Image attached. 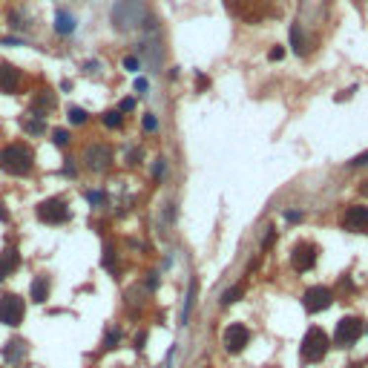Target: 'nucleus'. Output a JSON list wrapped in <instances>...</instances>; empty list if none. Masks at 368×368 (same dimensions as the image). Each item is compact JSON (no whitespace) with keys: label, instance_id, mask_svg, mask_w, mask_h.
Masks as SVG:
<instances>
[{"label":"nucleus","instance_id":"1","mask_svg":"<svg viewBox=\"0 0 368 368\" xmlns=\"http://www.w3.org/2000/svg\"><path fill=\"white\" fill-rule=\"evenodd\" d=\"M112 23L121 32H133L138 26L150 29V9L144 0H118L112 9Z\"/></svg>","mask_w":368,"mask_h":368},{"label":"nucleus","instance_id":"2","mask_svg":"<svg viewBox=\"0 0 368 368\" xmlns=\"http://www.w3.org/2000/svg\"><path fill=\"white\" fill-rule=\"evenodd\" d=\"M35 167V155L26 144H6L0 150V170L9 176H29Z\"/></svg>","mask_w":368,"mask_h":368},{"label":"nucleus","instance_id":"3","mask_svg":"<svg viewBox=\"0 0 368 368\" xmlns=\"http://www.w3.org/2000/svg\"><path fill=\"white\" fill-rule=\"evenodd\" d=\"M328 348H331V339H328V334L322 331V328H311L308 334H305V339H302V363H322L325 360V354H328Z\"/></svg>","mask_w":368,"mask_h":368},{"label":"nucleus","instance_id":"4","mask_svg":"<svg viewBox=\"0 0 368 368\" xmlns=\"http://www.w3.org/2000/svg\"><path fill=\"white\" fill-rule=\"evenodd\" d=\"M363 331H366V325H363V319H360V317H342L339 322H336L334 345L348 348V345H354V342L363 336Z\"/></svg>","mask_w":368,"mask_h":368},{"label":"nucleus","instance_id":"5","mask_svg":"<svg viewBox=\"0 0 368 368\" xmlns=\"http://www.w3.org/2000/svg\"><path fill=\"white\" fill-rule=\"evenodd\" d=\"M37 219L43 221V224H64V221H69V204L67 199H46L37 204Z\"/></svg>","mask_w":368,"mask_h":368},{"label":"nucleus","instance_id":"6","mask_svg":"<svg viewBox=\"0 0 368 368\" xmlns=\"http://www.w3.org/2000/svg\"><path fill=\"white\" fill-rule=\"evenodd\" d=\"M26 317V305L17 294H3L0 296V325H12L17 328Z\"/></svg>","mask_w":368,"mask_h":368},{"label":"nucleus","instance_id":"7","mask_svg":"<svg viewBox=\"0 0 368 368\" xmlns=\"http://www.w3.org/2000/svg\"><path fill=\"white\" fill-rule=\"evenodd\" d=\"M331 302H334V294H331V288H325V285H314V288H308V291L302 294V305H305V311H311V314L325 311Z\"/></svg>","mask_w":368,"mask_h":368},{"label":"nucleus","instance_id":"8","mask_svg":"<svg viewBox=\"0 0 368 368\" xmlns=\"http://www.w3.org/2000/svg\"><path fill=\"white\" fill-rule=\"evenodd\" d=\"M221 342H224V351H227V354H239V351L248 348V342H251V331H248L242 322H233V325L224 328Z\"/></svg>","mask_w":368,"mask_h":368},{"label":"nucleus","instance_id":"9","mask_svg":"<svg viewBox=\"0 0 368 368\" xmlns=\"http://www.w3.org/2000/svg\"><path fill=\"white\" fill-rule=\"evenodd\" d=\"M314 265H317V245H311V242L294 245V251H291V268L296 270V273H305Z\"/></svg>","mask_w":368,"mask_h":368},{"label":"nucleus","instance_id":"10","mask_svg":"<svg viewBox=\"0 0 368 368\" xmlns=\"http://www.w3.org/2000/svg\"><path fill=\"white\" fill-rule=\"evenodd\" d=\"M110 161H112V152L104 144H92V147L84 150V167L92 170V173H104V170L110 167Z\"/></svg>","mask_w":368,"mask_h":368},{"label":"nucleus","instance_id":"11","mask_svg":"<svg viewBox=\"0 0 368 368\" xmlns=\"http://www.w3.org/2000/svg\"><path fill=\"white\" fill-rule=\"evenodd\" d=\"M342 227L351 233H368V207L363 204H351L342 216Z\"/></svg>","mask_w":368,"mask_h":368},{"label":"nucleus","instance_id":"12","mask_svg":"<svg viewBox=\"0 0 368 368\" xmlns=\"http://www.w3.org/2000/svg\"><path fill=\"white\" fill-rule=\"evenodd\" d=\"M20 84V69L12 67V64H0V92L12 95Z\"/></svg>","mask_w":368,"mask_h":368},{"label":"nucleus","instance_id":"13","mask_svg":"<svg viewBox=\"0 0 368 368\" xmlns=\"http://www.w3.org/2000/svg\"><path fill=\"white\" fill-rule=\"evenodd\" d=\"M49 276L46 273H40V276H35L32 285H29V296H32V302H37V305H43V302L49 299Z\"/></svg>","mask_w":368,"mask_h":368},{"label":"nucleus","instance_id":"14","mask_svg":"<svg viewBox=\"0 0 368 368\" xmlns=\"http://www.w3.org/2000/svg\"><path fill=\"white\" fill-rule=\"evenodd\" d=\"M308 46H311V40H305V35H302V23H299V20L291 23V49H294V55L305 58V55H308Z\"/></svg>","mask_w":368,"mask_h":368},{"label":"nucleus","instance_id":"15","mask_svg":"<svg viewBox=\"0 0 368 368\" xmlns=\"http://www.w3.org/2000/svg\"><path fill=\"white\" fill-rule=\"evenodd\" d=\"M23 357H26V342H23V339H12V342L3 345V360H6V363L17 366Z\"/></svg>","mask_w":368,"mask_h":368},{"label":"nucleus","instance_id":"16","mask_svg":"<svg viewBox=\"0 0 368 368\" xmlns=\"http://www.w3.org/2000/svg\"><path fill=\"white\" fill-rule=\"evenodd\" d=\"M55 32L58 35H72L75 32V17L69 15L67 9H58V12H55Z\"/></svg>","mask_w":368,"mask_h":368},{"label":"nucleus","instance_id":"17","mask_svg":"<svg viewBox=\"0 0 368 368\" xmlns=\"http://www.w3.org/2000/svg\"><path fill=\"white\" fill-rule=\"evenodd\" d=\"M20 124H23V130H26L29 135H40L43 130H46V121H43V115H40V112H35V110L26 118H20Z\"/></svg>","mask_w":368,"mask_h":368},{"label":"nucleus","instance_id":"18","mask_svg":"<svg viewBox=\"0 0 368 368\" xmlns=\"http://www.w3.org/2000/svg\"><path fill=\"white\" fill-rule=\"evenodd\" d=\"M52 107H55V95H52L49 89H43V92L35 98V112H40V115H43V112H46V110H52Z\"/></svg>","mask_w":368,"mask_h":368},{"label":"nucleus","instance_id":"19","mask_svg":"<svg viewBox=\"0 0 368 368\" xmlns=\"http://www.w3.org/2000/svg\"><path fill=\"white\" fill-rule=\"evenodd\" d=\"M104 121V127H110V130H118L121 124H124V112H118V110H110V112H104L101 115Z\"/></svg>","mask_w":368,"mask_h":368},{"label":"nucleus","instance_id":"20","mask_svg":"<svg viewBox=\"0 0 368 368\" xmlns=\"http://www.w3.org/2000/svg\"><path fill=\"white\" fill-rule=\"evenodd\" d=\"M193 299H196V282H190V291L184 296V311H182V322L190 319V311H193Z\"/></svg>","mask_w":368,"mask_h":368},{"label":"nucleus","instance_id":"21","mask_svg":"<svg viewBox=\"0 0 368 368\" xmlns=\"http://www.w3.org/2000/svg\"><path fill=\"white\" fill-rule=\"evenodd\" d=\"M86 118H89L86 110H81V107H69V121H72V124H86Z\"/></svg>","mask_w":368,"mask_h":368},{"label":"nucleus","instance_id":"22","mask_svg":"<svg viewBox=\"0 0 368 368\" xmlns=\"http://www.w3.org/2000/svg\"><path fill=\"white\" fill-rule=\"evenodd\" d=\"M52 144H55V147H67V144H69V133H67V130H55V133H52Z\"/></svg>","mask_w":368,"mask_h":368},{"label":"nucleus","instance_id":"23","mask_svg":"<svg viewBox=\"0 0 368 368\" xmlns=\"http://www.w3.org/2000/svg\"><path fill=\"white\" fill-rule=\"evenodd\" d=\"M239 296H242V285H236V288H230V291H227V294L221 296V305H233V302L239 299Z\"/></svg>","mask_w":368,"mask_h":368},{"label":"nucleus","instance_id":"24","mask_svg":"<svg viewBox=\"0 0 368 368\" xmlns=\"http://www.w3.org/2000/svg\"><path fill=\"white\" fill-rule=\"evenodd\" d=\"M118 339H121V328H110V334H107V339H104V345H107V348H115Z\"/></svg>","mask_w":368,"mask_h":368},{"label":"nucleus","instance_id":"25","mask_svg":"<svg viewBox=\"0 0 368 368\" xmlns=\"http://www.w3.org/2000/svg\"><path fill=\"white\" fill-rule=\"evenodd\" d=\"M121 67L127 69V72H138V69H141V64H138V58H135V55H130V58H124V61H121Z\"/></svg>","mask_w":368,"mask_h":368},{"label":"nucleus","instance_id":"26","mask_svg":"<svg viewBox=\"0 0 368 368\" xmlns=\"http://www.w3.org/2000/svg\"><path fill=\"white\" fill-rule=\"evenodd\" d=\"M348 167H368V150L360 152V155H354L351 161H348Z\"/></svg>","mask_w":368,"mask_h":368},{"label":"nucleus","instance_id":"27","mask_svg":"<svg viewBox=\"0 0 368 368\" xmlns=\"http://www.w3.org/2000/svg\"><path fill=\"white\" fill-rule=\"evenodd\" d=\"M141 124H144V130H147V133H152V130H158V121H155V115H152V112H147Z\"/></svg>","mask_w":368,"mask_h":368},{"label":"nucleus","instance_id":"28","mask_svg":"<svg viewBox=\"0 0 368 368\" xmlns=\"http://www.w3.org/2000/svg\"><path fill=\"white\" fill-rule=\"evenodd\" d=\"M101 262H104V265H107V268L112 270V262H115V251H112V248H110V245H107V251H104V259H101Z\"/></svg>","mask_w":368,"mask_h":368},{"label":"nucleus","instance_id":"29","mask_svg":"<svg viewBox=\"0 0 368 368\" xmlns=\"http://www.w3.org/2000/svg\"><path fill=\"white\" fill-rule=\"evenodd\" d=\"M130 110H135V98H124L118 104V112H130Z\"/></svg>","mask_w":368,"mask_h":368},{"label":"nucleus","instance_id":"30","mask_svg":"<svg viewBox=\"0 0 368 368\" xmlns=\"http://www.w3.org/2000/svg\"><path fill=\"white\" fill-rule=\"evenodd\" d=\"M9 273H12V268H9V262L3 259V253H0V282H3V279H6Z\"/></svg>","mask_w":368,"mask_h":368},{"label":"nucleus","instance_id":"31","mask_svg":"<svg viewBox=\"0 0 368 368\" xmlns=\"http://www.w3.org/2000/svg\"><path fill=\"white\" fill-rule=\"evenodd\" d=\"M161 173H164V158H158L155 167H152V176H155V179H161Z\"/></svg>","mask_w":368,"mask_h":368},{"label":"nucleus","instance_id":"32","mask_svg":"<svg viewBox=\"0 0 368 368\" xmlns=\"http://www.w3.org/2000/svg\"><path fill=\"white\" fill-rule=\"evenodd\" d=\"M282 58H285V49H282V46L270 49V61H282Z\"/></svg>","mask_w":368,"mask_h":368},{"label":"nucleus","instance_id":"33","mask_svg":"<svg viewBox=\"0 0 368 368\" xmlns=\"http://www.w3.org/2000/svg\"><path fill=\"white\" fill-rule=\"evenodd\" d=\"M89 201H92V204H104V193H95V190H92V193H89Z\"/></svg>","mask_w":368,"mask_h":368},{"label":"nucleus","instance_id":"34","mask_svg":"<svg viewBox=\"0 0 368 368\" xmlns=\"http://www.w3.org/2000/svg\"><path fill=\"white\" fill-rule=\"evenodd\" d=\"M147 78H138V81H135V92H144V89H147Z\"/></svg>","mask_w":368,"mask_h":368},{"label":"nucleus","instance_id":"35","mask_svg":"<svg viewBox=\"0 0 368 368\" xmlns=\"http://www.w3.org/2000/svg\"><path fill=\"white\" fill-rule=\"evenodd\" d=\"M285 219H288V221H299L302 213H299V210H291V213H285Z\"/></svg>","mask_w":368,"mask_h":368},{"label":"nucleus","instance_id":"36","mask_svg":"<svg viewBox=\"0 0 368 368\" xmlns=\"http://www.w3.org/2000/svg\"><path fill=\"white\" fill-rule=\"evenodd\" d=\"M273 239H276V233H273V230H270V233L265 236V242H262V248H270V245H273Z\"/></svg>","mask_w":368,"mask_h":368},{"label":"nucleus","instance_id":"37","mask_svg":"<svg viewBox=\"0 0 368 368\" xmlns=\"http://www.w3.org/2000/svg\"><path fill=\"white\" fill-rule=\"evenodd\" d=\"M3 46H20V37H6Z\"/></svg>","mask_w":368,"mask_h":368},{"label":"nucleus","instance_id":"38","mask_svg":"<svg viewBox=\"0 0 368 368\" xmlns=\"http://www.w3.org/2000/svg\"><path fill=\"white\" fill-rule=\"evenodd\" d=\"M144 339H147V334H138V336H135V348H144Z\"/></svg>","mask_w":368,"mask_h":368},{"label":"nucleus","instance_id":"39","mask_svg":"<svg viewBox=\"0 0 368 368\" xmlns=\"http://www.w3.org/2000/svg\"><path fill=\"white\" fill-rule=\"evenodd\" d=\"M64 173H67V176H72V173H75V164H72V158H67V167H64Z\"/></svg>","mask_w":368,"mask_h":368},{"label":"nucleus","instance_id":"40","mask_svg":"<svg viewBox=\"0 0 368 368\" xmlns=\"http://www.w3.org/2000/svg\"><path fill=\"white\" fill-rule=\"evenodd\" d=\"M0 221H9V213L3 210V204H0Z\"/></svg>","mask_w":368,"mask_h":368},{"label":"nucleus","instance_id":"41","mask_svg":"<svg viewBox=\"0 0 368 368\" xmlns=\"http://www.w3.org/2000/svg\"><path fill=\"white\" fill-rule=\"evenodd\" d=\"M363 193H366V196H368V182H366V184H363Z\"/></svg>","mask_w":368,"mask_h":368},{"label":"nucleus","instance_id":"42","mask_svg":"<svg viewBox=\"0 0 368 368\" xmlns=\"http://www.w3.org/2000/svg\"><path fill=\"white\" fill-rule=\"evenodd\" d=\"M366 331H368V325H366Z\"/></svg>","mask_w":368,"mask_h":368}]
</instances>
